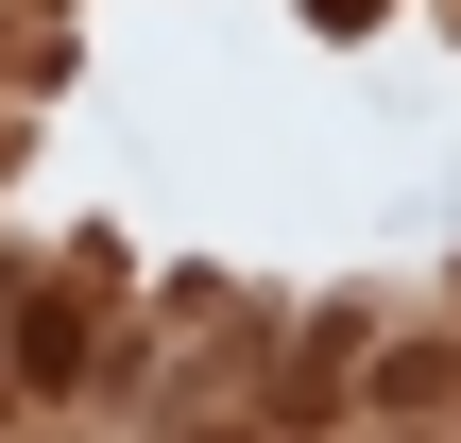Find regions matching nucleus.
<instances>
[{"mask_svg": "<svg viewBox=\"0 0 461 443\" xmlns=\"http://www.w3.org/2000/svg\"><path fill=\"white\" fill-rule=\"evenodd\" d=\"M325 17H376V0H325Z\"/></svg>", "mask_w": 461, "mask_h": 443, "instance_id": "nucleus-1", "label": "nucleus"}]
</instances>
